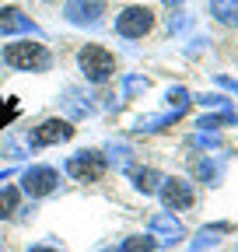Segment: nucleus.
<instances>
[{
  "mask_svg": "<svg viewBox=\"0 0 238 252\" xmlns=\"http://www.w3.org/2000/svg\"><path fill=\"white\" fill-rule=\"evenodd\" d=\"M18 189L14 186H4L0 189V220H7V217H14V210H18Z\"/></svg>",
  "mask_w": 238,
  "mask_h": 252,
  "instance_id": "nucleus-14",
  "label": "nucleus"
},
{
  "mask_svg": "<svg viewBox=\"0 0 238 252\" xmlns=\"http://www.w3.org/2000/svg\"><path fill=\"white\" fill-rule=\"evenodd\" d=\"M119 252H154V238L151 235H130L119 245Z\"/></svg>",
  "mask_w": 238,
  "mask_h": 252,
  "instance_id": "nucleus-15",
  "label": "nucleus"
},
{
  "mask_svg": "<svg viewBox=\"0 0 238 252\" xmlns=\"http://www.w3.org/2000/svg\"><path fill=\"white\" fill-rule=\"evenodd\" d=\"M28 252H60V249H53V245H32Z\"/></svg>",
  "mask_w": 238,
  "mask_h": 252,
  "instance_id": "nucleus-22",
  "label": "nucleus"
},
{
  "mask_svg": "<svg viewBox=\"0 0 238 252\" xmlns=\"http://www.w3.org/2000/svg\"><path fill=\"white\" fill-rule=\"evenodd\" d=\"M161 179H165V175H161L158 168H137V172H133V186L140 189L144 196H147V193H158Z\"/></svg>",
  "mask_w": 238,
  "mask_h": 252,
  "instance_id": "nucleus-13",
  "label": "nucleus"
},
{
  "mask_svg": "<svg viewBox=\"0 0 238 252\" xmlns=\"http://www.w3.org/2000/svg\"><path fill=\"white\" fill-rule=\"evenodd\" d=\"M18 116V98H7V105H0V130Z\"/></svg>",
  "mask_w": 238,
  "mask_h": 252,
  "instance_id": "nucleus-18",
  "label": "nucleus"
},
{
  "mask_svg": "<svg viewBox=\"0 0 238 252\" xmlns=\"http://www.w3.org/2000/svg\"><path fill=\"white\" fill-rule=\"evenodd\" d=\"M105 252H116V249H105Z\"/></svg>",
  "mask_w": 238,
  "mask_h": 252,
  "instance_id": "nucleus-24",
  "label": "nucleus"
},
{
  "mask_svg": "<svg viewBox=\"0 0 238 252\" xmlns=\"http://www.w3.org/2000/svg\"><path fill=\"white\" fill-rule=\"evenodd\" d=\"M151 28H154V11L144 4H130L116 14V32L123 39H144Z\"/></svg>",
  "mask_w": 238,
  "mask_h": 252,
  "instance_id": "nucleus-3",
  "label": "nucleus"
},
{
  "mask_svg": "<svg viewBox=\"0 0 238 252\" xmlns=\"http://www.w3.org/2000/svg\"><path fill=\"white\" fill-rule=\"evenodd\" d=\"M165 98H168V105H175V109H186V105H189V94H186V88H172V91L165 94Z\"/></svg>",
  "mask_w": 238,
  "mask_h": 252,
  "instance_id": "nucleus-17",
  "label": "nucleus"
},
{
  "mask_svg": "<svg viewBox=\"0 0 238 252\" xmlns=\"http://www.w3.org/2000/svg\"><path fill=\"white\" fill-rule=\"evenodd\" d=\"M63 14H67L70 25H98L102 14H105V4L102 0H67Z\"/></svg>",
  "mask_w": 238,
  "mask_h": 252,
  "instance_id": "nucleus-9",
  "label": "nucleus"
},
{
  "mask_svg": "<svg viewBox=\"0 0 238 252\" xmlns=\"http://www.w3.org/2000/svg\"><path fill=\"white\" fill-rule=\"evenodd\" d=\"M210 14L228 28H238V0H210Z\"/></svg>",
  "mask_w": 238,
  "mask_h": 252,
  "instance_id": "nucleus-12",
  "label": "nucleus"
},
{
  "mask_svg": "<svg viewBox=\"0 0 238 252\" xmlns=\"http://www.w3.org/2000/svg\"><path fill=\"white\" fill-rule=\"evenodd\" d=\"M144 88H147L144 77H130V81H126V94H137V91H144Z\"/></svg>",
  "mask_w": 238,
  "mask_h": 252,
  "instance_id": "nucleus-19",
  "label": "nucleus"
},
{
  "mask_svg": "<svg viewBox=\"0 0 238 252\" xmlns=\"http://www.w3.org/2000/svg\"><path fill=\"white\" fill-rule=\"evenodd\" d=\"M165 4H168V7H178V4H182V0H165Z\"/></svg>",
  "mask_w": 238,
  "mask_h": 252,
  "instance_id": "nucleus-23",
  "label": "nucleus"
},
{
  "mask_svg": "<svg viewBox=\"0 0 238 252\" xmlns=\"http://www.w3.org/2000/svg\"><path fill=\"white\" fill-rule=\"evenodd\" d=\"M231 228L228 224H207V228H200V235L189 242V252H203V249H214L217 242H221V235H228Z\"/></svg>",
  "mask_w": 238,
  "mask_h": 252,
  "instance_id": "nucleus-11",
  "label": "nucleus"
},
{
  "mask_svg": "<svg viewBox=\"0 0 238 252\" xmlns=\"http://www.w3.org/2000/svg\"><path fill=\"white\" fill-rule=\"evenodd\" d=\"M228 123H235V116L224 109V112H217V116H203L196 126H200V130H221V126H228Z\"/></svg>",
  "mask_w": 238,
  "mask_h": 252,
  "instance_id": "nucleus-16",
  "label": "nucleus"
},
{
  "mask_svg": "<svg viewBox=\"0 0 238 252\" xmlns=\"http://www.w3.org/2000/svg\"><path fill=\"white\" fill-rule=\"evenodd\" d=\"M70 137H74V126L67 119L53 116V119H42L39 126H32L28 144H32V147H53V144H67Z\"/></svg>",
  "mask_w": 238,
  "mask_h": 252,
  "instance_id": "nucleus-6",
  "label": "nucleus"
},
{
  "mask_svg": "<svg viewBox=\"0 0 238 252\" xmlns=\"http://www.w3.org/2000/svg\"><path fill=\"white\" fill-rule=\"evenodd\" d=\"M200 102H203V105H224V109H228V102L221 98V94H200Z\"/></svg>",
  "mask_w": 238,
  "mask_h": 252,
  "instance_id": "nucleus-20",
  "label": "nucleus"
},
{
  "mask_svg": "<svg viewBox=\"0 0 238 252\" xmlns=\"http://www.w3.org/2000/svg\"><path fill=\"white\" fill-rule=\"evenodd\" d=\"M56 186H60V172H56L53 165H32V168L21 172V189H25L32 200L49 196Z\"/></svg>",
  "mask_w": 238,
  "mask_h": 252,
  "instance_id": "nucleus-5",
  "label": "nucleus"
},
{
  "mask_svg": "<svg viewBox=\"0 0 238 252\" xmlns=\"http://www.w3.org/2000/svg\"><path fill=\"white\" fill-rule=\"evenodd\" d=\"M151 238H154V245L161 242V245H178L186 238V228H182V220H178L172 210H165V214H154L151 217Z\"/></svg>",
  "mask_w": 238,
  "mask_h": 252,
  "instance_id": "nucleus-8",
  "label": "nucleus"
},
{
  "mask_svg": "<svg viewBox=\"0 0 238 252\" xmlns=\"http://www.w3.org/2000/svg\"><path fill=\"white\" fill-rule=\"evenodd\" d=\"M158 196H161V203H165V210H186V207H193V200H196V193H193V182H186V179H161V186H158Z\"/></svg>",
  "mask_w": 238,
  "mask_h": 252,
  "instance_id": "nucleus-7",
  "label": "nucleus"
},
{
  "mask_svg": "<svg viewBox=\"0 0 238 252\" xmlns=\"http://www.w3.org/2000/svg\"><path fill=\"white\" fill-rule=\"evenodd\" d=\"M25 32L39 35L35 21L28 18L25 11H18V7H4V11H0V35H25Z\"/></svg>",
  "mask_w": 238,
  "mask_h": 252,
  "instance_id": "nucleus-10",
  "label": "nucleus"
},
{
  "mask_svg": "<svg viewBox=\"0 0 238 252\" xmlns=\"http://www.w3.org/2000/svg\"><path fill=\"white\" fill-rule=\"evenodd\" d=\"M77 67H81V74L91 81V84H105L112 74H116V56L105 49V46H84L81 53H77Z\"/></svg>",
  "mask_w": 238,
  "mask_h": 252,
  "instance_id": "nucleus-2",
  "label": "nucleus"
},
{
  "mask_svg": "<svg viewBox=\"0 0 238 252\" xmlns=\"http://www.w3.org/2000/svg\"><path fill=\"white\" fill-rule=\"evenodd\" d=\"M105 168H109V161L102 151H77L67 158V175L74 182H98L105 175Z\"/></svg>",
  "mask_w": 238,
  "mask_h": 252,
  "instance_id": "nucleus-4",
  "label": "nucleus"
},
{
  "mask_svg": "<svg viewBox=\"0 0 238 252\" xmlns=\"http://www.w3.org/2000/svg\"><path fill=\"white\" fill-rule=\"evenodd\" d=\"M4 63L11 70H35L39 74V70H49L53 56L42 42H7L4 46Z\"/></svg>",
  "mask_w": 238,
  "mask_h": 252,
  "instance_id": "nucleus-1",
  "label": "nucleus"
},
{
  "mask_svg": "<svg viewBox=\"0 0 238 252\" xmlns=\"http://www.w3.org/2000/svg\"><path fill=\"white\" fill-rule=\"evenodd\" d=\"M217 84H221V88H228V91H235V94H238V81H228V77H217Z\"/></svg>",
  "mask_w": 238,
  "mask_h": 252,
  "instance_id": "nucleus-21",
  "label": "nucleus"
}]
</instances>
